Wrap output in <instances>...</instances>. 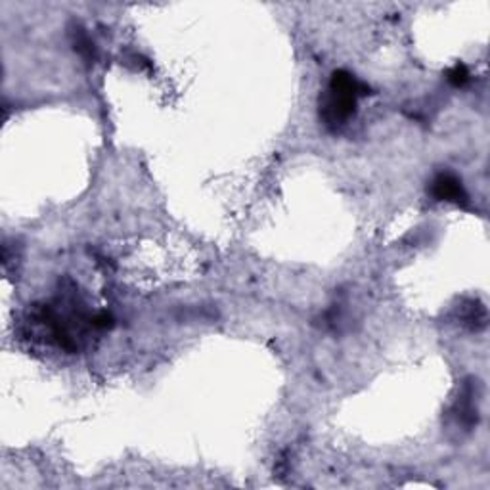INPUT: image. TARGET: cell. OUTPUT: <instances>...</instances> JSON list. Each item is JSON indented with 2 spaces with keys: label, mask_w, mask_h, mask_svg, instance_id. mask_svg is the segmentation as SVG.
I'll return each mask as SVG.
<instances>
[{
  "label": "cell",
  "mask_w": 490,
  "mask_h": 490,
  "mask_svg": "<svg viewBox=\"0 0 490 490\" xmlns=\"http://www.w3.org/2000/svg\"><path fill=\"white\" fill-rule=\"evenodd\" d=\"M113 316H111L110 312H98V314H94L92 316V322H90V325L92 328H96V330H110V328H113Z\"/></svg>",
  "instance_id": "52a82bcc"
},
{
  "label": "cell",
  "mask_w": 490,
  "mask_h": 490,
  "mask_svg": "<svg viewBox=\"0 0 490 490\" xmlns=\"http://www.w3.org/2000/svg\"><path fill=\"white\" fill-rule=\"evenodd\" d=\"M462 324L468 325L473 332L483 330L484 325H486V311H484L483 304L471 301L470 307H465L462 311Z\"/></svg>",
  "instance_id": "5b68a950"
},
{
  "label": "cell",
  "mask_w": 490,
  "mask_h": 490,
  "mask_svg": "<svg viewBox=\"0 0 490 490\" xmlns=\"http://www.w3.org/2000/svg\"><path fill=\"white\" fill-rule=\"evenodd\" d=\"M429 192L437 201H446V203H454V205H460V207L470 205V193L463 186L462 179L452 171L437 173L431 180Z\"/></svg>",
  "instance_id": "7a4b0ae2"
},
{
  "label": "cell",
  "mask_w": 490,
  "mask_h": 490,
  "mask_svg": "<svg viewBox=\"0 0 490 490\" xmlns=\"http://www.w3.org/2000/svg\"><path fill=\"white\" fill-rule=\"evenodd\" d=\"M471 79V73L470 70L465 67V63L458 62L454 65V67H450L449 71H446V81H449L452 86H456V89H462V86H465V84L470 83Z\"/></svg>",
  "instance_id": "8992f818"
},
{
  "label": "cell",
  "mask_w": 490,
  "mask_h": 490,
  "mask_svg": "<svg viewBox=\"0 0 490 490\" xmlns=\"http://www.w3.org/2000/svg\"><path fill=\"white\" fill-rule=\"evenodd\" d=\"M70 39H71V46L75 50L77 54L81 56L83 60L86 62H94L96 60V46L94 42L86 33V29L79 23H73L70 29Z\"/></svg>",
  "instance_id": "277c9868"
},
{
  "label": "cell",
  "mask_w": 490,
  "mask_h": 490,
  "mask_svg": "<svg viewBox=\"0 0 490 490\" xmlns=\"http://www.w3.org/2000/svg\"><path fill=\"white\" fill-rule=\"evenodd\" d=\"M124 63H132L136 71L152 70V63H150V60H148V58H144L142 54H136V52H132V54L127 56V58H124Z\"/></svg>",
  "instance_id": "ba28073f"
},
{
  "label": "cell",
  "mask_w": 490,
  "mask_h": 490,
  "mask_svg": "<svg viewBox=\"0 0 490 490\" xmlns=\"http://www.w3.org/2000/svg\"><path fill=\"white\" fill-rule=\"evenodd\" d=\"M454 420L458 427H463L465 431H470L477 425L479 420V404H477V381L473 383H465L463 389L460 391V396L454 404Z\"/></svg>",
  "instance_id": "3957f363"
},
{
  "label": "cell",
  "mask_w": 490,
  "mask_h": 490,
  "mask_svg": "<svg viewBox=\"0 0 490 490\" xmlns=\"http://www.w3.org/2000/svg\"><path fill=\"white\" fill-rule=\"evenodd\" d=\"M370 94V86L345 70L333 71L328 89L318 100V117L330 132H339L356 115L362 96Z\"/></svg>",
  "instance_id": "6da1fadb"
}]
</instances>
